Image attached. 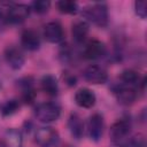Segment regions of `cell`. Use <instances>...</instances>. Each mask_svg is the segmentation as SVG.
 <instances>
[{"mask_svg":"<svg viewBox=\"0 0 147 147\" xmlns=\"http://www.w3.org/2000/svg\"><path fill=\"white\" fill-rule=\"evenodd\" d=\"M88 136L93 141H99L103 134L105 122L100 114H93L88 119Z\"/></svg>","mask_w":147,"mask_h":147,"instance_id":"8","label":"cell"},{"mask_svg":"<svg viewBox=\"0 0 147 147\" xmlns=\"http://www.w3.org/2000/svg\"><path fill=\"white\" fill-rule=\"evenodd\" d=\"M30 14V7L24 3H14L6 11L7 22L10 24L23 23Z\"/></svg>","mask_w":147,"mask_h":147,"instance_id":"3","label":"cell"},{"mask_svg":"<svg viewBox=\"0 0 147 147\" xmlns=\"http://www.w3.org/2000/svg\"><path fill=\"white\" fill-rule=\"evenodd\" d=\"M115 95H116L119 103L129 106V105H132L136 101L138 93H137L136 87L127 86V85H122V86H119L115 90Z\"/></svg>","mask_w":147,"mask_h":147,"instance_id":"11","label":"cell"},{"mask_svg":"<svg viewBox=\"0 0 147 147\" xmlns=\"http://www.w3.org/2000/svg\"><path fill=\"white\" fill-rule=\"evenodd\" d=\"M83 54L87 60H98L106 54V46L100 40L92 39L85 45Z\"/></svg>","mask_w":147,"mask_h":147,"instance_id":"9","label":"cell"},{"mask_svg":"<svg viewBox=\"0 0 147 147\" xmlns=\"http://www.w3.org/2000/svg\"><path fill=\"white\" fill-rule=\"evenodd\" d=\"M121 79L124 83V85L134 87V85H137L139 83L140 78H139V75L137 71L131 70V69H126L121 74Z\"/></svg>","mask_w":147,"mask_h":147,"instance_id":"18","label":"cell"},{"mask_svg":"<svg viewBox=\"0 0 147 147\" xmlns=\"http://www.w3.org/2000/svg\"><path fill=\"white\" fill-rule=\"evenodd\" d=\"M21 44L28 51H37L40 46V38L34 30H25L21 36Z\"/></svg>","mask_w":147,"mask_h":147,"instance_id":"13","label":"cell"},{"mask_svg":"<svg viewBox=\"0 0 147 147\" xmlns=\"http://www.w3.org/2000/svg\"><path fill=\"white\" fill-rule=\"evenodd\" d=\"M7 23L8 22H7V18H6V13H3V11L0 10V29L3 28Z\"/></svg>","mask_w":147,"mask_h":147,"instance_id":"23","label":"cell"},{"mask_svg":"<svg viewBox=\"0 0 147 147\" xmlns=\"http://www.w3.org/2000/svg\"><path fill=\"white\" fill-rule=\"evenodd\" d=\"M41 88L42 91L51 95V96H54L57 94L59 92V84H57V80L56 78L53 76V75H45L42 78H41Z\"/></svg>","mask_w":147,"mask_h":147,"instance_id":"15","label":"cell"},{"mask_svg":"<svg viewBox=\"0 0 147 147\" xmlns=\"http://www.w3.org/2000/svg\"><path fill=\"white\" fill-rule=\"evenodd\" d=\"M36 117L42 123H49L56 121L60 117L61 109L54 102H44L36 108Z\"/></svg>","mask_w":147,"mask_h":147,"instance_id":"2","label":"cell"},{"mask_svg":"<svg viewBox=\"0 0 147 147\" xmlns=\"http://www.w3.org/2000/svg\"><path fill=\"white\" fill-rule=\"evenodd\" d=\"M84 16L100 28H105L108 24V8L103 2H96L86 7L84 9Z\"/></svg>","mask_w":147,"mask_h":147,"instance_id":"1","label":"cell"},{"mask_svg":"<svg viewBox=\"0 0 147 147\" xmlns=\"http://www.w3.org/2000/svg\"><path fill=\"white\" fill-rule=\"evenodd\" d=\"M83 76H84V79L86 82H88L90 84H103L107 82L108 79V74L107 71L99 67V65H95V64H91L88 65L84 72H83Z\"/></svg>","mask_w":147,"mask_h":147,"instance_id":"4","label":"cell"},{"mask_svg":"<svg viewBox=\"0 0 147 147\" xmlns=\"http://www.w3.org/2000/svg\"><path fill=\"white\" fill-rule=\"evenodd\" d=\"M68 127L75 139H80L84 134V122L78 114H71L68 121Z\"/></svg>","mask_w":147,"mask_h":147,"instance_id":"14","label":"cell"},{"mask_svg":"<svg viewBox=\"0 0 147 147\" xmlns=\"http://www.w3.org/2000/svg\"><path fill=\"white\" fill-rule=\"evenodd\" d=\"M36 140L41 147H54L59 142V134L52 127H40L36 133Z\"/></svg>","mask_w":147,"mask_h":147,"instance_id":"6","label":"cell"},{"mask_svg":"<svg viewBox=\"0 0 147 147\" xmlns=\"http://www.w3.org/2000/svg\"><path fill=\"white\" fill-rule=\"evenodd\" d=\"M44 37L52 44H59L64 38L62 25L59 22H49L44 26Z\"/></svg>","mask_w":147,"mask_h":147,"instance_id":"7","label":"cell"},{"mask_svg":"<svg viewBox=\"0 0 147 147\" xmlns=\"http://www.w3.org/2000/svg\"><path fill=\"white\" fill-rule=\"evenodd\" d=\"M88 24L84 21H79V22H76L74 25H72V30H71V33H72V38L76 42H83L87 34H88Z\"/></svg>","mask_w":147,"mask_h":147,"instance_id":"16","label":"cell"},{"mask_svg":"<svg viewBox=\"0 0 147 147\" xmlns=\"http://www.w3.org/2000/svg\"><path fill=\"white\" fill-rule=\"evenodd\" d=\"M76 103L82 108H92L95 105L96 96L88 88H80L75 94Z\"/></svg>","mask_w":147,"mask_h":147,"instance_id":"12","label":"cell"},{"mask_svg":"<svg viewBox=\"0 0 147 147\" xmlns=\"http://www.w3.org/2000/svg\"><path fill=\"white\" fill-rule=\"evenodd\" d=\"M130 129H131V125L125 119H121L114 123L109 131V137H110L111 142L121 144L122 141H124L127 134L130 133Z\"/></svg>","mask_w":147,"mask_h":147,"instance_id":"5","label":"cell"},{"mask_svg":"<svg viewBox=\"0 0 147 147\" xmlns=\"http://www.w3.org/2000/svg\"><path fill=\"white\" fill-rule=\"evenodd\" d=\"M49 7H51V2L46 1V0H37V1H33L31 3V9H33V11L37 14L47 13Z\"/></svg>","mask_w":147,"mask_h":147,"instance_id":"21","label":"cell"},{"mask_svg":"<svg viewBox=\"0 0 147 147\" xmlns=\"http://www.w3.org/2000/svg\"><path fill=\"white\" fill-rule=\"evenodd\" d=\"M56 7L59 11L62 14H75L78 9V5L75 1H69V0H62L56 2Z\"/></svg>","mask_w":147,"mask_h":147,"instance_id":"19","label":"cell"},{"mask_svg":"<svg viewBox=\"0 0 147 147\" xmlns=\"http://www.w3.org/2000/svg\"><path fill=\"white\" fill-rule=\"evenodd\" d=\"M5 60H6L7 64L14 70L21 69L23 67L24 62H25L23 53L18 48H16L14 46L6 48V51H5Z\"/></svg>","mask_w":147,"mask_h":147,"instance_id":"10","label":"cell"},{"mask_svg":"<svg viewBox=\"0 0 147 147\" xmlns=\"http://www.w3.org/2000/svg\"><path fill=\"white\" fill-rule=\"evenodd\" d=\"M3 138L5 147H21L22 145L21 134L15 130H8Z\"/></svg>","mask_w":147,"mask_h":147,"instance_id":"17","label":"cell"},{"mask_svg":"<svg viewBox=\"0 0 147 147\" xmlns=\"http://www.w3.org/2000/svg\"><path fill=\"white\" fill-rule=\"evenodd\" d=\"M20 109V103L17 100H9L6 103L2 105L1 107V113L3 116H10L15 114Z\"/></svg>","mask_w":147,"mask_h":147,"instance_id":"20","label":"cell"},{"mask_svg":"<svg viewBox=\"0 0 147 147\" xmlns=\"http://www.w3.org/2000/svg\"><path fill=\"white\" fill-rule=\"evenodd\" d=\"M134 10H136V14L140 18H146V15H147V3H146V1H136L134 2Z\"/></svg>","mask_w":147,"mask_h":147,"instance_id":"22","label":"cell"}]
</instances>
